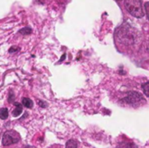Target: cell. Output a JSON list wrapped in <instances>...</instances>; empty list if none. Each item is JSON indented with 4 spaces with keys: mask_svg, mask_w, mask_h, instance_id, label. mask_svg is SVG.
Instances as JSON below:
<instances>
[{
    "mask_svg": "<svg viewBox=\"0 0 149 148\" xmlns=\"http://www.w3.org/2000/svg\"><path fill=\"white\" fill-rule=\"evenodd\" d=\"M125 6L132 16L138 18H141L144 16L141 0H125Z\"/></svg>",
    "mask_w": 149,
    "mask_h": 148,
    "instance_id": "6da1fadb",
    "label": "cell"
},
{
    "mask_svg": "<svg viewBox=\"0 0 149 148\" xmlns=\"http://www.w3.org/2000/svg\"><path fill=\"white\" fill-rule=\"evenodd\" d=\"M121 101L126 104L132 105L134 106H135L136 105L141 106L142 103H146V100H145L144 97L142 96V94H141L138 92H134V91L129 92L127 94V96L121 99Z\"/></svg>",
    "mask_w": 149,
    "mask_h": 148,
    "instance_id": "7a4b0ae2",
    "label": "cell"
},
{
    "mask_svg": "<svg viewBox=\"0 0 149 148\" xmlns=\"http://www.w3.org/2000/svg\"><path fill=\"white\" fill-rule=\"evenodd\" d=\"M20 135L17 132L14 131V130H9L6 131L2 138V143L3 146L4 147H8L13 144L17 143L20 140Z\"/></svg>",
    "mask_w": 149,
    "mask_h": 148,
    "instance_id": "3957f363",
    "label": "cell"
},
{
    "mask_svg": "<svg viewBox=\"0 0 149 148\" xmlns=\"http://www.w3.org/2000/svg\"><path fill=\"white\" fill-rule=\"evenodd\" d=\"M15 106H16V108L12 111V116L18 117L23 112V107L19 103H15Z\"/></svg>",
    "mask_w": 149,
    "mask_h": 148,
    "instance_id": "277c9868",
    "label": "cell"
},
{
    "mask_svg": "<svg viewBox=\"0 0 149 148\" xmlns=\"http://www.w3.org/2000/svg\"><path fill=\"white\" fill-rule=\"evenodd\" d=\"M22 105L24 106H25L26 108H31L32 106H33V101L31 99H28V98H24L22 99Z\"/></svg>",
    "mask_w": 149,
    "mask_h": 148,
    "instance_id": "5b68a950",
    "label": "cell"
},
{
    "mask_svg": "<svg viewBox=\"0 0 149 148\" xmlns=\"http://www.w3.org/2000/svg\"><path fill=\"white\" fill-rule=\"evenodd\" d=\"M117 148H136V146L132 142H123L120 144Z\"/></svg>",
    "mask_w": 149,
    "mask_h": 148,
    "instance_id": "8992f818",
    "label": "cell"
},
{
    "mask_svg": "<svg viewBox=\"0 0 149 148\" xmlns=\"http://www.w3.org/2000/svg\"><path fill=\"white\" fill-rule=\"evenodd\" d=\"M65 148H78V142L74 140H70L66 142Z\"/></svg>",
    "mask_w": 149,
    "mask_h": 148,
    "instance_id": "52a82bcc",
    "label": "cell"
},
{
    "mask_svg": "<svg viewBox=\"0 0 149 148\" xmlns=\"http://www.w3.org/2000/svg\"><path fill=\"white\" fill-rule=\"evenodd\" d=\"M9 113H8V109L7 108H1L0 109V119L1 120H6L8 118Z\"/></svg>",
    "mask_w": 149,
    "mask_h": 148,
    "instance_id": "ba28073f",
    "label": "cell"
},
{
    "mask_svg": "<svg viewBox=\"0 0 149 148\" xmlns=\"http://www.w3.org/2000/svg\"><path fill=\"white\" fill-rule=\"evenodd\" d=\"M18 32L22 35H30L32 32V30L30 27H24V28H22L21 30H19Z\"/></svg>",
    "mask_w": 149,
    "mask_h": 148,
    "instance_id": "9c48e42d",
    "label": "cell"
},
{
    "mask_svg": "<svg viewBox=\"0 0 149 148\" xmlns=\"http://www.w3.org/2000/svg\"><path fill=\"white\" fill-rule=\"evenodd\" d=\"M142 90H143L144 94L149 98V81L142 85Z\"/></svg>",
    "mask_w": 149,
    "mask_h": 148,
    "instance_id": "30bf717a",
    "label": "cell"
},
{
    "mask_svg": "<svg viewBox=\"0 0 149 148\" xmlns=\"http://www.w3.org/2000/svg\"><path fill=\"white\" fill-rule=\"evenodd\" d=\"M18 50H19V47H17V46H13V47H10V48L9 49V52H10V53H12V52L17 51Z\"/></svg>",
    "mask_w": 149,
    "mask_h": 148,
    "instance_id": "8fae6325",
    "label": "cell"
},
{
    "mask_svg": "<svg viewBox=\"0 0 149 148\" xmlns=\"http://www.w3.org/2000/svg\"><path fill=\"white\" fill-rule=\"evenodd\" d=\"M145 10H146V13H147L148 18L149 19V2H147L145 3Z\"/></svg>",
    "mask_w": 149,
    "mask_h": 148,
    "instance_id": "7c38bea8",
    "label": "cell"
},
{
    "mask_svg": "<svg viewBox=\"0 0 149 148\" xmlns=\"http://www.w3.org/2000/svg\"><path fill=\"white\" fill-rule=\"evenodd\" d=\"M12 99H14V94L10 92V94H9V99H8V101H9L10 103H11V102H12Z\"/></svg>",
    "mask_w": 149,
    "mask_h": 148,
    "instance_id": "4fadbf2b",
    "label": "cell"
},
{
    "mask_svg": "<svg viewBox=\"0 0 149 148\" xmlns=\"http://www.w3.org/2000/svg\"><path fill=\"white\" fill-rule=\"evenodd\" d=\"M38 105H39L40 106H42V107H45V106H47L46 103L44 102V101H38Z\"/></svg>",
    "mask_w": 149,
    "mask_h": 148,
    "instance_id": "5bb4252c",
    "label": "cell"
},
{
    "mask_svg": "<svg viewBox=\"0 0 149 148\" xmlns=\"http://www.w3.org/2000/svg\"><path fill=\"white\" fill-rule=\"evenodd\" d=\"M25 148H36V147H31V146H27V147H25Z\"/></svg>",
    "mask_w": 149,
    "mask_h": 148,
    "instance_id": "9a60e30c",
    "label": "cell"
}]
</instances>
